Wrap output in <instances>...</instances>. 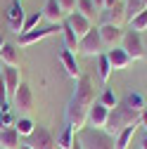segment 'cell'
Wrapping results in <instances>:
<instances>
[{"instance_id": "cell-1", "label": "cell", "mask_w": 147, "mask_h": 149, "mask_svg": "<svg viewBox=\"0 0 147 149\" xmlns=\"http://www.w3.org/2000/svg\"><path fill=\"white\" fill-rule=\"evenodd\" d=\"M97 102L95 97V85H93V78L90 76H81L78 83H76V90L66 104V123L76 130H83L88 125V111Z\"/></svg>"}, {"instance_id": "cell-2", "label": "cell", "mask_w": 147, "mask_h": 149, "mask_svg": "<svg viewBox=\"0 0 147 149\" xmlns=\"http://www.w3.org/2000/svg\"><path fill=\"white\" fill-rule=\"evenodd\" d=\"M128 125H140V114H135V111H131V109H126L121 102L114 107V109H109V116H107V123H104V133L107 135H112V137H116L123 128H128Z\"/></svg>"}, {"instance_id": "cell-3", "label": "cell", "mask_w": 147, "mask_h": 149, "mask_svg": "<svg viewBox=\"0 0 147 149\" xmlns=\"http://www.w3.org/2000/svg\"><path fill=\"white\" fill-rule=\"evenodd\" d=\"M76 137H78V142H81L83 149H116L114 137L107 135L104 130H95V128H88L85 125L83 130L76 133Z\"/></svg>"}, {"instance_id": "cell-4", "label": "cell", "mask_w": 147, "mask_h": 149, "mask_svg": "<svg viewBox=\"0 0 147 149\" xmlns=\"http://www.w3.org/2000/svg\"><path fill=\"white\" fill-rule=\"evenodd\" d=\"M78 52L81 54H85V57H100V54H104L107 50H104V43H102V38H100V29L97 26H93L83 38L78 40Z\"/></svg>"}, {"instance_id": "cell-5", "label": "cell", "mask_w": 147, "mask_h": 149, "mask_svg": "<svg viewBox=\"0 0 147 149\" xmlns=\"http://www.w3.org/2000/svg\"><path fill=\"white\" fill-rule=\"evenodd\" d=\"M121 47L128 52V57H131L133 62L142 59V57H145V40H142V33H138V31H126Z\"/></svg>"}, {"instance_id": "cell-6", "label": "cell", "mask_w": 147, "mask_h": 149, "mask_svg": "<svg viewBox=\"0 0 147 149\" xmlns=\"http://www.w3.org/2000/svg\"><path fill=\"white\" fill-rule=\"evenodd\" d=\"M126 22H128V19H126L123 0H119L114 7H109V10H102V12H100V26L107 24V26H121V29H123Z\"/></svg>"}, {"instance_id": "cell-7", "label": "cell", "mask_w": 147, "mask_h": 149, "mask_svg": "<svg viewBox=\"0 0 147 149\" xmlns=\"http://www.w3.org/2000/svg\"><path fill=\"white\" fill-rule=\"evenodd\" d=\"M26 144H31L33 149H57V140H55V135L50 133L48 128H43V125H36V130L31 133V137H29Z\"/></svg>"}, {"instance_id": "cell-8", "label": "cell", "mask_w": 147, "mask_h": 149, "mask_svg": "<svg viewBox=\"0 0 147 149\" xmlns=\"http://www.w3.org/2000/svg\"><path fill=\"white\" fill-rule=\"evenodd\" d=\"M57 31H62V26H38V29H33L29 33H22L19 36V45L22 47H29L33 43H41V40L50 38V36H55Z\"/></svg>"}, {"instance_id": "cell-9", "label": "cell", "mask_w": 147, "mask_h": 149, "mask_svg": "<svg viewBox=\"0 0 147 149\" xmlns=\"http://www.w3.org/2000/svg\"><path fill=\"white\" fill-rule=\"evenodd\" d=\"M100 29V38H102V43H104V50H114V47H121V43H123V36H126V31L121 29V26H97Z\"/></svg>"}, {"instance_id": "cell-10", "label": "cell", "mask_w": 147, "mask_h": 149, "mask_svg": "<svg viewBox=\"0 0 147 149\" xmlns=\"http://www.w3.org/2000/svg\"><path fill=\"white\" fill-rule=\"evenodd\" d=\"M24 19H26V14H24L22 3H19V0H12L10 7H7V26H10V31H14V33H19V36H22Z\"/></svg>"}, {"instance_id": "cell-11", "label": "cell", "mask_w": 147, "mask_h": 149, "mask_svg": "<svg viewBox=\"0 0 147 149\" xmlns=\"http://www.w3.org/2000/svg\"><path fill=\"white\" fill-rule=\"evenodd\" d=\"M12 100H14V107L19 111H31L33 109V90H31V85L22 83L17 88V92L12 95Z\"/></svg>"}, {"instance_id": "cell-12", "label": "cell", "mask_w": 147, "mask_h": 149, "mask_svg": "<svg viewBox=\"0 0 147 149\" xmlns=\"http://www.w3.org/2000/svg\"><path fill=\"white\" fill-rule=\"evenodd\" d=\"M104 54H107V59H109V64H112V69H114V71H123V69H128V66L133 64V59L128 57V52H126L123 47L107 50Z\"/></svg>"}, {"instance_id": "cell-13", "label": "cell", "mask_w": 147, "mask_h": 149, "mask_svg": "<svg viewBox=\"0 0 147 149\" xmlns=\"http://www.w3.org/2000/svg\"><path fill=\"white\" fill-rule=\"evenodd\" d=\"M107 116H109V109L102 107L100 102H95L88 111V128H95V130H102L104 123H107Z\"/></svg>"}, {"instance_id": "cell-14", "label": "cell", "mask_w": 147, "mask_h": 149, "mask_svg": "<svg viewBox=\"0 0 147 149\" xmlns=\"http://www.w3.org/2000/svg\"><path fill=\"white\" fill-rule=\"evenodd\" d=\"M0 78H3V83L7 88V95L12 97L14 92H17V88L22 85V71L17 69V66H7V69L0 71Z\"/></svg>"}, {"instance_id": "cell-15", "label": "cell", "mask_w": 147, "mask_h": 149, "mask_svg": "<svg viewBox=\"0 0 147 149\" xmlns=\"http://www.w3.org/2000/svg\"><path fill=\"white\" fill-rule=\"evenodd\" d=\"M43 19L45 22H50V26H62L64 24V12H62V7L57 5V0H48L45 3V7H43Z\"/></svg>"}, {"instance_id": "cell-16", "label": "cell", "mask_w": 147, "mask_h": 149, "mask_svg": "<svg viewBox=\"0 0 147 149\" xmlns=\"http://www.w3.org/2000/svg\"><path fill=\"white\" fill-rule=\"evenodd\" d=\"M64 22L69 24V29H71L74 33H76V36H78V40H81V38H83V36H85V33H88L90 29H93V26H95V24H90V22L85 19V17H83V14H78V12H74V14H69V17H66V19H64Z\"/></svg>"}, {"instance_id": "cell-17", "label": "cell", "mask_w": 147, "mask_h": 149, "mask_svg": "<svg viewBox=\"0 0 147 149\" xmlns=\"http://www.w3.org/2000/svg\"><path fill=\"white\" fill-rule=\"evenodd\" d=\"M60 62H62V66H64V71L69 73L71 78H81L83 73H81V66H78V62H76V54L74 52H69V50H62L60 52Z\"/></svg>"}, {"instance_id": "cell-18", "label": "cell", "mask_w": 147, "mask_h": 149, "mask_svg": "<svg viewBox=\"0 0 147 149\" xmlns=\"http://www.w3.org/2000/svg\"><path fill=\"white\" fill-rule=\"evenodd\" d=\"M0 62L5 66H17L19 69V47L12 45V43H5L3 50H0Z\"/></svg>"}, {"instance_id": "cell-19", "label": "cell", "mask_w": 147, "mask_h": 149, "mask_svg": "<svg viewBox=\"0 0 147 149\" xmlns=\"http://www.w3.org/2000/svg\"><path fill=\"white\" fill-rule=\"evenodd\" d=\"M126 109H131V111H135V114H142V111L147 109V104H145V97L140 95V92H128V95L123 97V100H119Z\"/></svg>"}, {"instance_id": "cell-20", "label": "cell", "mask_w": 147, "mask_h": 149, "mask_svg": "<svg viewBox=\"0 0 147 149\" xmlns=\"http://www.w3.org/2000/svg\"><path fill=\"white\" fill-rule=\"evenodd\" d=\"M76 12H78V14H83L90 24H95V22L100 19V10L95 7V3H93V0H78Z\"/></svg>"}, {"instance_id": "cell-21", "label": "cell", "mask_w": 147, "mask_h": 149, "mask_svg": "<svg viewBox=\"0 0 147 149\" xmlns=\"http://www.w3.org/2000/svg\"><path fill=\"white\" fill-rule=\"evenodd\" d=\"M0 147L3 149H19V133H17L14 128H5L0 130Z\"/></svg>"}, {"instance_id": "cell-22", "label": "cell", "mask_w": 147, "mask_h": 149, "mask_svg": "<svg viewBox=\"0 0 147 149\" xmlns=\"http://www.w3.org/2000/svg\"><path fill=\"white\" fill-rule=\"evenodd\" d=\"M55 140H57V147H60V149H71L74 142H76V130H74V128L66 123L64 130H62V133L55 137Z\"/></svg>"}, {"instance_id": "cell-23", "label": "cell", "mask_w": 147, "mask_h": 149, "mask_svg": "<svg viewBox=\"0 0 147 149\" xmlns=\"http://www.w3.org/2000/svg\"><path fill=\"white\" fill-rule=\"evenodd\" d=\"M135 130H138V125H128V128H123L121 133L114 137V144H116V149H128V147H131Z\"/></svg>"}, {"instance_id": "cell-24", "label": "cell", "mask_w": 147, "mask_h": 149, "mask_svg": "<svg viewBox=\"0 0 147 149\" xmlns=\"http://www.w3.org/2000/svg\"><path fill=\"white\" fill-rule=\"evenodd\" d=\"M62 36H64V50H69V52L76 54V52H78V36L69 29L66 22L62 24Z\"/></svg>"}, {"instance_id": "cell-25", "label": "cell", "mask_w": 147, "mask_h": 149, "mask_svg": "<svg viewBox=\"0 0 147 149\" xmlns=\"http://www.w3.org/2000/svg\"><path fill=\"white\" fill-rule=\"evenodd\" d=\"M95 59H97V78H100L102 83H109V78H112L114 69H112V64H109L107 54H100V57H95Z\"/></svg>"}, {"instance_id": "cell-26", "label": "cell", "mask_w": 147, "mask_h": 149, "mask_svg": "<svg viewBox=\"0 0 147 149\" xmlns=\"http://www.w3.org/2000/svg\"><path fill=\"white\" fill-rule=\"evenodd\" d=\"M123 7H126V19L131 22L133 17H138L147 7V3H145V0H123Z\"/></svg>"}, {"instance_id": "cell-27", "label": "cell", "mask_w": 147, "mask_h": 149, "mask_svg": "<svg viewBox=\"0 0 147 149\" xmlns=\"http://www.w3.org/2000/svg\"><path fill=\"white\" fill-rule=\"evenodd\" d=\"M14 130L19 133V137H22V135L31 137V133L36 130V123H33L29 116H24V118H17V121H14Z\"/></svg>"}, {"instance_id": "cell-28", "label": "cell", "mask_w": 147, "mask_h": 149, "mask_svg": "<svg viewBox=\"0 0 147 149\" xmlns=\"http://www.w3.org/2000/svg\"><path fill=\"white\" fill-rule=\"evenodd\" d=\"M128 24H131V31H138V33H145L147 31V7L138 14V17H133V19L131 22H128Z\"/></svg>"}, {"instance_id": "cell-29", "label": "cell", "mask_w": 147, "mask_h": 149, "mask_svg": "<svg viewBox=\"0 0 147 149\" xmlns=\"http://www.w3.org/2000/svg\"><path fill=\"white\" fill-rule=\"evenodd\" d=\"M97 102H100L102 107H107V109H114V107L119 104V97L114 95V90H109V88H104V90H102V95L97 97Z\"/></svg>"}, {"instance_id": "cell-30", "label": "cell", "mask_w": 147, "mask_h": 149, "mask_svg": "<svg viewBox=\"0 0 147 149\" xmlns=\"http://www.w3.org/2000/svg\"><path fill=\"white\" fill-rule=\"evenodd\" d=\"M41 22H43V12H33V14H29L26 19H24V29H22V33H29V31H33V29H38Z\"/></svg>"}, {"instance_id": "cell-31", "label": "cell", "mask_w": 147, "mask_h": 149, "mask_svg": "<svg viewBox=\"0 0 147 149\" xmlns=\"http://www.w3.org/2000/svg\"><path fill=\"white\" fill-rule=\"evenodd\" d=\"M57 5L62 7L64 17H69V14H74V12H76V5H78V0H57Z\"/></svg>"}, {"instance_id": "cell-32", "label": "cell", "mask_w": 147, "mask_h": 149, "mask_svg": "<svg viewBox=\"0 0 147 149\" xmlns=\"http://www.w3.org/2000/svg\"><path fill=\"white\" fill-rule=\"evenodd\" d=\"M140 125H142V128L147 130V109H145L142 114H140Z\"/></svg>"}, {"instance_id": "cell-33", "label": "cell", "mask_w": 147, "mask_h": 149, "mask_svg": "<svg viewBox=\"0 0 147 149\" xmlns=\"http://www.w3.org/2000/svg\"><path fill=\"white\" fill-rule=\"evenodd\" d=\"M119 3V0H104V10H109V7H114Z\"/></svg>"}, {"instance_id": "cell-34", "label": "cell", "mask_w": 147, "mask_h": 149, "mask_svg": "<svg viewBox=\"0 0 147 149\" xmlns=\"http://www.w3.org/2000/svg\"><path fill=\"white\" fill-rule=\"evenodd\" d=\"M93 3H95V7H97V10H100V12H102V10H104V0H93Z\"/></svg>"}, {"instance_id": "cell-35", "label": "cell", "mask_w": 147, "mask_h": 149, "mask_svg": "<svg viewBox=\"0 0 147 149\" xmlns=\"http://www.w3.org/2000/svg\"><path fill=\"white\" fill-rule=\"evenodd\" d=\"M140 149H147V135L142 137V142H140Z\"/></svg>"}, {"instance_id": "cell-36", "label": "cell", "mask_w": 147, "mask_h": 149, "mask_svg": "<svg viewBox=\"0 0 147 149\" xmlns=\"http://www.w3.org/2000/svg\"><path fill=\"white\" fill-rule=\"evenodd\" d=\"M71 149H83V147H81V142H78V137H76V142H74V147H71Z\"/></svg>"}, {"instance_id": "cell-37", "label": "cell", "mask_w": 147, "mask_h": 149, "mask_svg": "<svg viewBox=\"0 0 147 149\" xmlns=\"http://www.w3.org/2000/svg\"><path fill=\"white\" fill-rule=\"evenodd\" d=\"M19 149H33V147H31V144H22Z\"/></svg>"}, {"instance_id": "cell-38", "label": "cell", "mask_w": 147, "mask_h": 149, "mask_svg": "<svg viewBox=\"0 0 147 149\" xmlns=\"http://www.w3.org/2000/svg\"><path fill=\"white\" fill-rule=\"evenodd\" d=\"M3 45H5V38H3V36H0V50H3Z\"/></svg>"}, {"instance_id": "cell-39", "label": "cell", "mask_w": 147, "mask_h": 149, "mask_svg": "<svg viewBox=\"0 0 147 149\" xmlns=\"http://www.w3.org/2000/svg\"><path fill=\"white\" fill-rule=\"evenodd\" d=\"M145 3H147V0H145Z\"/></svg>"}]
</instances>
